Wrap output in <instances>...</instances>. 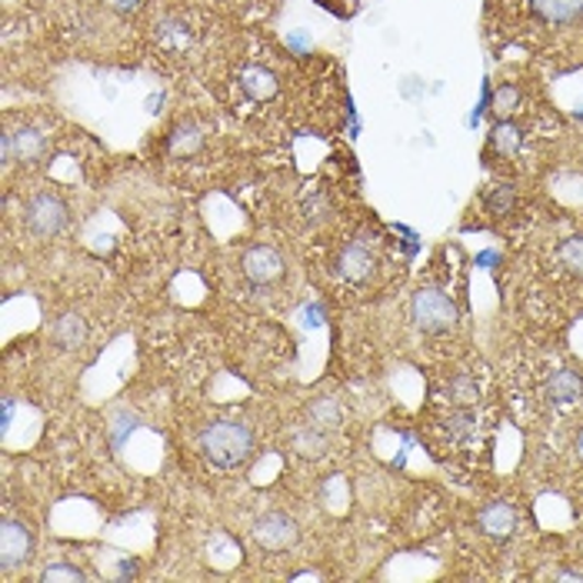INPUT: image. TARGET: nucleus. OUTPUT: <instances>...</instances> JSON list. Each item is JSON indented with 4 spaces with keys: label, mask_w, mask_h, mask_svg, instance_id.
Listing matches in <instances>:
<instances>
[{
    "label": "nucleus",
    "mask_w": 583,
    "mask_h": 583,
    "mask_svg": "<svg viewBox=\"0 0 583 583\" xmlns=\"http://www.w3.org/2000/svg\"><path fill=\"white\" fill-rule=\"evenodd\" d=\"M557 258H560V264H563L570 274L583 277V237H570V240H563V247L557 250Z\"/></svg>",
    "instance_id": "dca6fc26"
},
{
    "label": "nucleus",
    "mask_w": 583,
    "mask_h": 583,
    "mask_svg": "<svg viewBox=\"0 0 583 583\" xmlns=\"http://www.w3.org/2000/svg\"><path fill=\"white\" fill-rule=\"evenodd\" d=\"M34 553V534L21 521H4L0 524V567L18 570L31 560Z\"/></svg>",
    "instance_id": "20e7f679"
},
{
    "label": "nucleus",
    "mask_w": 583,
    "mask_h": 583,
    "mask_svg": "<svg viewBox=\"0 0 583 583\" xmlns=\"http://www.w3.org/2000/svg\"><path fill=\"white\" fill-rule=\"evenodd\" d=\"M413 320L424 333H444L457 323V307L447 294L427 287L413 297Z\"/></svg>",
    "instance_id": "f03ea898"
},
{
    "label": "nucleus",
    "mask_w": 583,
    "mask_h": 583,
    "mask_svg": "<svg viewBox=\"0 0 583 583\" xmlns=\"http://www.w3.org/2000/svg\"><path fill=\"white\" fill-rule=\"evenodd\" d=\"M157 44L163 54H187L194 44V31L184 21H163L157 31Z\"/></svg>",
    "instance_id": "f8f14e48"
},
{
    "label": "nucleus",
    "mask_w": 583,
    "mask_h": 583,
    "mask_svg": "<svg viewBox=\"0 0 583 583\" xmlns=\"http://www.w3.org/2000/svg\"><path fill=\"white\" fill-rule=\"evenodd\" d=\"M374 267H377V261H374V254H370L364 243H351L344 254L338 258V274L347 284H354V287L367 284L374 277Z\"/></svg>",
    "instance_id": "6e6552de"
},
{
    "label": "nucleus",
    "mask_w": 583,
    "mask_h": 583,
    "mask_svg": "<svg viewBox=\"0 0 583 583\" xmlns=\"http://www.w3.org/2000/svg\"><path fill=\"white\" fill-rule=\"evenodd\" d=\"M60 580H88V573H83L80 567H70V563H50L44 573H41V583H60Z\"/></svg>",
    "instance_id": "aec40b11"
},
{
    "label": "nucleus",
    "mask_w": 583,
    "mask_h": 583,
    "mask_svg": "<svg viewBox=\"0 0 583 583\" xmlns=\"http://www.w3.org/2000/svg\"><path fill=\"white\" fill-rule=\"evenodd\" d=\"M0 153H4V167H11L14 160L34 163L44 153V134L37 127L11 130V134H4V140H0Z\"/></svg>",
    "instance_id": "0eeeda50"
},
{
    "label": "nucleus",
    "mask_w": 583,
    "mask_h": 583,
    "mask_svg": "<svg viewBox=\"0 0 583 583\" xmlns=\"http://www.w3.org/2000/svg\"><path fill=\"white\" fill-rule=\"evenodd\" d=\"M521 144V130L514 124H496L493 127V150L496 153H514Z\"/></svg>",
    "instance_id": "a211bd4d"
},
{
    "label": "nucleus",
    "mask_w": 583,
    "mask_h": 583,
    "mask_svg": "<svg viewBox=\"0 0 583 583\" xmlns=\"http://www.w3.org/2000/svg\"><path fill=\"white\" fill-rule=\"evenodd\" d=\"M527 4L544 24H573L583 18V0H527Z\"/></svg>",
    "instance_id": "9d476101"
},
{
    "label": "nucleus",
    "mask_w": 583,
    "mask_h": 583,
    "mask_svg": "<svg viewBox=\"0 0 583 583\" xmlns=\"http://www.w3.org/2000/svg\"><path fill=\"white\" fill-rule=\"evenodd\" d=\"M240 91L258 104L274 101L277 98V77L267 67H243L240 70Z\"/></svg>",
    "instance_id": "9b49d317"
},
{
    "label": "nucleus",
    "mask_w": 583,
    "mask_h": 583,
    "mask_svg": "<svg viewBox=\"0 0 583 583\" xmlns=\"http://www.w3.org/2000/svg\"><path fill=\"white\" fill-rule=\"evenodd\" d=\"M201 454L214 467L233 470V467L247 464L250 454H254V434L237 421H217L201 434Z\"/></svg>",
    "instance_id": "f257e3e1"
},
{
    "label": "nucleus",
    "mask_w": 583,
    "mask_h": 583,
    "mask_svg": "<svg viewBox=\"0 0 583 583\" xmlns=\"http://www.w3.org/2000/svg\"><path fill=\"white\" fill-rule=\"evenodd\" d=\"M204 147V130L197 124H181L171 134V153L174 157H194Z\"/></svg>",
    "instance_id": "ddd939ff"
},
{
    "label": "nucleus",
    "mask_w": 583,
    "mask_h": 583,
    "mask_svg": "<svg viewBox=\"0 0 583 583\" xmlns=\"http://www.w3.org/2000/svg\"><path fill=\"white\" fill-rule=\"evenodd\" d=\"M54 338H57V344H60L64 351H73V347L83 341V320L73 317V313L60 317L57 327H54Z\"/></svg>",
    "instance_id": "2eb2a0df"
},
{
    "label": "nucleus",
    "mask_w": 583,
    "mask_h": 583,
    "mask_svg": "<svg viewBox=\"0 0 583 583\" xmlns=\"http://www.w3.org/2000/svg\"><path fill=\"white\" fill-rule=\"evenodd\" d=\"M294 447H297L304 457H323L327 441L317 434V427H310V431H304V434H297V437H294Z\"/></svg>",
    "instance_id": "6ab92c4d"
},
{
    "label": "nucleus",
    "mask_w": 583,
    "mask_h": 583,
    "mask_svg": "<svg viewBox=\"0 0 583 583\" xmlns=\"http://www.w3.org/2000/svg\"><path fill=\"white\" fill-rule=\"evenodd\" d=\"M297 537H300L297 521H290L287 514H264L254 524V540L264 550H290L297 544Z\"/></svg>",
    "instance_id": "423d86ee"
},
{
    "label": "nucleus",
    "mask_w": 583,
    "mask_h": 583,
    "mask_svg": "<svg viewBox=\"0 0 583 583\" xmlns=\"http://www.w3.org/2000/svg\"><path fill=\"white\" fill-rule=\"evenodd\" d=\"M240 267H243V277L254 287H271L274 281L284 277V258L277 254L274 247H264V243L250 247L243 254V261H240Z\"/></svg>",
    "instance_id": "39448f33"
},
{
    "label": "nucleus",
    "mask_w": 583,
    "mask_h": 583,
    "mask_svg": "<svg viewBox=\"0 0 583 583\" xmlns=\"http://www.w3.org/2000/svg\"><path fill=\"white\" fill-rule=\"evenodd\" d=\"M310 416H313V424L320 427V431H330V427H338L341 424V407H338V400H317L313 407H310Z\"/></svg>",
    "instance_id": "f3484780"
},
{
    "label": "nucleus",
    "mask_w": 583,
    "mask_h": 583,
    "mask_svg": "<svg viewBox=\"0 0 583 583\" xmlns=\"http://www.w3.org/2000/svg\"><path fill=\"white\" fill-rule=\"evenodd\" d=\"M547 393H550L553 400H560V403H570V400H576V397L583 393V380H580L576 374H570V370H560V374H553Z\"/></svg>",
    "instance_id": "4468645a"
},
{
    "label": "nucleus",
    "mask_w": 583,
    "mask_h": 583,
    "mask_svg": "<svg viewBox=\"0 0 583 583\" xmlns=\"http://www.w3.org/2000/svg\"><path fill=\"white\" fill-rule=\"evenodd\" d=\"M480 530L490 540H511L517 530V511L511 504H490L480 514Z\"/></svg>",
    "instance_id": "1a4fd4ad"
},
{
    "label": "nucleus",
    "mask_w": 583,
    "mask_h": 583,
    "mask_svg": "<svg viewBox=\"0 0 583 583\" xmlns=\"http://www.w3.org/2000/svg\"><path fill=\"white\" fill-rule=\"evenodd\" d=\"M24 224L37 233V237H54L64 230L67 224V204L57 194H37L27 201L24 207Z\"/></svg>",
    "instance_id": "7ed1b4c3"
}]
</instances>
